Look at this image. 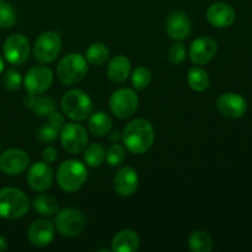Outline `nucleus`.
<instances>
[{"label": "nucleus", "instance_id": "f257e3e1", "mask_svg": "<svg viewBox=\"0 0 252 252\" xmlns=\"http://www.w3.org/2000/svg\"><path fill=\"white\" fill-rule=\"evenodd\" d=\"M121 140L133 154H145L154 144V128L149 121L144 118H135L126 126Z\"/></svg>", "mask_w": 252, "mask_h": 252}, {"label": "nucleus", "instance_id": "f03ea898", "mask_svg": "<svg viewBox=\"0 0 252 252\" xmlns=\"http://www.w3.org/2000/svg\"><path fill=\"white\" fill-rule=\"evenodd\" d=\"M30 211V199L25 192L15 187L0 189V218L19 219Z\"/></svg>", "mask_w": 252, "mask_h": 252}, {"label": "nucleus", "instance_id": "7ed1b4c3", "mask_svg": "<svg viewBox=\"0 0 252 252\" xmlns=\"http://www.w3.org/2000/svg\"><path fill=\"white\" fill-rule=\"evenodd\" d=\"M88 169L78 160H65L57 170V182L64 192L79 191L88 180Z\"/></svg>", "mask_w": 252, "mask_h": 252}, {"label": "nucleus", "instance_id": "20e7f679", "mask_svg": "<svg viewBox=\"0 0 252 252\" xmlns=\"http://www.w3.org/2000/svg\"><path fill=\"white\" fill-rule=\"evenodd\" d=\"M62 110L70 120L80 122L90 117L94 111V103L90 96L83 90L73 89L66 91L62 97Z\"/></svg>", "mask_w": 252, "mask_h": 252}, {"label": "nucleus", "instance_id": "39448f33", "mask_svg": "<svg viewBox=\"0 0 252 252\" xmlns=\"http://www.w3.org/2000/svg\"><path fill=\"white\" fill-rule=\"evenodd\" d=\"M88 73V61L80 53H69L59 61L57 76L64 85H75L85 78Z\"/></svg>", "mask_w": 252, "mask_h": 252}, {"label": "nucleus", "instance_id": "423d86ee", "mask_svg": "<svg viewBox=\"0 0 252 252\" xmlns=\"http://www.w3.org/2000/svg\"><path fill=\"white\" fill-rule=\"evenodd\" d=\"M62 49V38L57 32L46 31L39 34L33 44V57L38 63L48 64L56 61Z\"/></svg>", "mask_w": 252, "mask_h": 252}, {"label": "nucleus", "instance_id": "0eeeda50", "mask_svg": "<svg viewBox=\"0 0 252 252\" xmlns=\"http://www.w3.org/2000/svg\"><path fill=\"white\" fill-rule=\"evenodd\" d=\"M56 228L61 235L74 238L80 235L86 226V219L83 212L75 208L62 209L57 213Z\"/></svg>", "mask_w": 252, "mask_h": 252}, {"label": "nucleus", "instance_id": "6e6552de", "mask_svg": "<svg viewBox=\"0 0 252 252\" xmlns=\"http://www.w3.org/2000/svg\"><path fill=\"white\" fill-rule=\"evenodd\" d=\"M59 135H61V143L64 150L69 154H80L88 147V132H86L85 127L78 125V123H65L62 127Z\"/></svg>", "mask_w": 252, "mask_h": 252}, {"label": "nucleus", "instance_id": "1a4fd4ad", "mask_svg": "<svg viewBox=\"0 0 252 252\" xmlns=\"http://www.w3.org/2000/svg\"><path fill=\"white\" fill-rule=\"evenodd\" d=\"M138 96L132 89L122 88L113 91L110 97V110L116 117L127 120L138 110Z\"/></svg>", "mask_w": 252, "mask_h": 252}, {"label": "nucleus", "instance_id": "9d476101", "mask_svg": "<svg viewBox=\"0 0 252 252\" xmlns=\"http://www.w3.org/2000/svg\"><path fill=\"white\" fill-rule=\"evenodd\" d=\"M53 83V73L46 65L32 66L26 73L24 85L30 95H41L51 88Z\"/></svg>", "mask_w": 252, "mask_h": 252}, {"label": "nucleus", "instance_id": "9b49d317", "mask_svg": "<svg viewBox=\"0 0 252 252\" xmlns=\"http://www.w3.org/2000/svg\"><path fill=\"white\" fill-rule=\"evenodd\" d=\"M2 53L5 59L12 65H21L29 59L30 42L24 34L14 33L4 42Z\"/></svg>", "mask_w": 252, "mask_h": 252}, {"label": "nucleus", "instance_id": "f8f14e48", "mask_svg": "<svg viewBox=\"0 0 252 252\" xmlns=\"http://www.w3.org/2000/svg\"><path fill=\"white\" fill-rule=\"evenodd\" d=\"M30 166V157L25 150L11 148L0 154V170L7 176H17Z\"/></svg>", "mask_w": 252, "mask_h": 252}, {"label": "nucleus", "instance_id": "ddd939ff", "mask_svg": "<svg viewBox=\"0 0 252 252\" xmlns=\"http://www.w3.org/2000/svg\"><path fill=\"white\" fill-rule=\"evenodd\" d=\"M218 51V43L209 36H202L192 41L189 46V59L196 65H204L209 63Z\"/></svg>", "mask_w": 252, "mask_h": 252}, {"label": "nucleus", "instance_id": "4468645a", "mask_svg": "<svg viewBox=\"0 0 252 252\" xmlns=\"http://www.w3.org/2000/svg\"><path fill=\"white\" fill-rule=\"evenodd\" d=\"M53 177V169H52L51 164L46 161L34 162L27 171L29 186L36 192L47 191L52 186Z\"/></svg>", "mask_w": 252, "mask_h": 252}, {"label": "nucleus", "instance_id": "2eb2a0df", "mask_svg": "<svg viewBox=\"0 0 252 252\" xmlns=\"http://www.w3.org/2000/svg\"><path fill=\"white\" fill-rule=\"evenodd\" d=\"M56 225L47 219H37L32 221L27 231L29 241L36 248H44L54 240Z\"/></svg>", "mask_w": 252, "mask_h": 252}, {"label": "nucleus", "instance_id": "dca6fc26", "mask_svg": "<svg viewBox=\"0 0 252 252\" xmlns=\"http://www.w3.org/2000/svg\"><path fill=\"white\" fill-rule=\"evenodd\" d=\"M217 108L224 117L240 118L248 110V102L239 94L225 93L217 100Z\"/></svg>", "mask_w": 252, "mask_h": 252}, {"label": "nucleus", "instance_id": "f3484780", "mask_svg": "<svg viewBox=\"0 0 252 252\" xmlns=\"http://www.w3.org/2000/svg\"><path fill=\"white\" fill-rule=\"evenodd\" d=\"M139 185L137 170L130 166H123L113 177V189L121 197H130L135 193Z\"/></svg>", "mask_w": 252, "mask_h": 252}, {"label": "nucleus", "instance_id": "a211bd4d", "mask_svg": "<svg viewBox=\"0 0 252 252\" xmlns=\"http://www.w3.org/2000/svg\"><path fill=\"white\" fill-rule=\"evenodd\" d=\"M167 36L175 41H184L191 34L192 24L189 15L184 11H174L169 15L166 20Z\"/></svg>", "mask_w": 252, "mask_h": 252}, {"label": "nucleus", "instance_id": "6ab92c4d", "mask_svg": "<svg viewBox=\"0 0 252 252\" xmlns=\"http://www.w3.org/2000/svg\"><path fill=\"white\" fill-rule=\"evenodd\" d=\"M235 10L226 2H214L207 10V20L217 29H225L235 21Z\"/></svg>", "mask_w": 252, "mask_h": 252}, {"label": "nucleus", "instance_id": "aec40b11", "mask_svg": "<svg viewBox=\"0 0 252 252\" xmlns=\"http://www.w3.org/2000/svg\"><path fill=\"white\" fill-rule=\"evenodd\" d=\"M132 64L130 61L123 54L116 56L111 59L107 65V78L113 84H122L129 78Z\"/></svg>", "mask_w": 252, "mask_h": 252}, {"label": "nucleus", "instance_id": "412c9836", "mask_svg": "<svg viewBox=\"0 0 252 252\" xmlns=\"http://www.w3.org/2000/svg\"><path fill=\"white\" fill-rule=\"evenodd\" d=\"M140 239L132 229H123L118 231L112 239V248L115 252H135L139 250Z\"/></svg>", "mask_w": 252, "mask_h": 252}, {"label": "nucleus", "instance_id": "4be33fe9", "mask_svg": "<svg viewBox=\"0 0 252 252\" xmlns=\"http://www.w3.org/2000/svg\"><path fill=\"white\" fill-rule=\"evenodd\" d=\"M24 103L26 107L31 108L39 117H48L52 112L56 111V103L49 96L41 95H27Z\"/></svg>", "mask_w": 252, "mask_h": 252}, {"label": "nucleus", "instance_id": "5701e85b", "mask_svg": "<svg viewBox=\"0 0 252 252\" xmlns=\"http://www.w3.org/2000/svg\"><path fill=\"white\" fill-rule=\"evenodd\" d=\"M88 127L91 134L95 137H105L110 134L112 129V120L107 113L98 111V112H93L89 117Z\"/></svg>", "mask_w": 252, "mask_h": 252}, {"label": "nucleus", "instance_id": "b1692460", "mask_svg": "<svg viewBox=\"0 0 252 252\" xmlns=\"http://www.w3.org/2000/svg\"><path fill=\"white\" fill-rule=\"evenodd\" d=\"M32 207L37 213L43 217L54 216L59 212L58 201L53 196L47 193L37 194L32 202Z\"/></svg>", "mask_w": 252, "mask_h": 252}, {"label": "nucleus", "instance_id": "393cba45", "mask_svg": "<svg viewBox=\"0 0 252 252\" xmlns=\"http://www.w3.org/2000/svg\"><path fill=\"white\" fill-rule=\"evenodd\" d=\"M108 57H110V51H108L107 46L102 42H95V43L90 44L85 52V58L91 65L101 66L107 62Z\"/></svg>", "mask_w": 252, "mask_h": 252}, {"label": "nucleus", "instance_id": "a878e982", "mask_svg": "<svg viewBox=\"0 0 252 252\" xmlns=\"http://www.w3.org/2000/svg\"><path fill=\"white\" fill-rule=\"evenodd\" d=\"M187 81H189V88L197 93L206 91L211 84L208 73L199 66H193L189 69V74H187Z\"/></svg>", "mask_w": 252, "mask_h": 252}, {"label": "nucleus", "instance_id": "bb28decb", "mask_svg": "<svg viewBox=\"0 0 252 252\" xmlns=\"http://www.w3.org/2000/svg\"><path fill=\"white\" fill-rule=\"evenodd\" d=\"M189 248L193 252H209L213 249V241L206 231L196 230L189 235Z\"/></svg>", "mask_w": 252, "mask_h": 252}, {"label": "nucleus", "instance_id": "cd10ccee", "mask_svg": "<svg viewBox=\"0 0 252 252\" xmlns=\"http://www.w3.org/2000/svg\"><path fill=\"white\" fill-rule=\"evenodd\" d=\"M84 160L90 167H98L106 158V150L100 143H93L84 150Z\"/></svg>", "mask_w": 252, "mask_h": 252}, {"label": "nucleus", "instance_id": "c85d7f7f", "mask_svg": "<svg viewBox=\"0 0 252 252\" xmlns=\"http://www.w3.org/2000/svg\"><path fill=\"white\" fill-rule=\"evenodd\" d=\"M132 85L135 90H144L150 85L153 80V74L147 66H138L130 74Z\"/></svg>", "mask_w": 252, "mask_h": 252}, {"label": "nucleus", "instance_id": "c756f323", "mask_svg": "<svg viewBox=\"0 0 252 252\" xmlns=\"http://www.w3.org/2000/svg\"><path fill=\"white\" fill-rule=\"evenodd\" d=\"M17 15L14 7L9 2L0 1V27L10 29L16 24Z\"/></svg>", "mask_w": 252, "mask_h": 252}, {"label": "nucleus", "instance_id": "7c9ffc66", "mask_svg": "<svg viewBox=\"0 0 252 252\" xmlns=\"http://www.w3.org/2000/svg\"><path fill=\"white\" fill-rule=\"evenodd\" d=\"M125 158H126L125 148H123L121 144L115 143V144H112L107 149L105 159L106 161L108 162L110 166L116 167V166H120V165L125 161Z\"/></svg>", "mask_w": 252, "mask_h": 252}, {"label": "nucleus", "instance_id": "2f4dec72", "mask_svg": "<svg viewBox=\"0 0 252 252\" xmlns=\"http://www.w3.org/2000/svg\"><path fill=\"white\" fill-rule=\"evenodd\" d=\"M2 84H4L5 89L9 91L19 90L22 85V76L20 71H17L14 68L7 69L2 76Z\"/></svg>", "mask_w": 252, "mask_h": 252}, {"label": "nucleus", "instance_id": "473e14b6", "mask_svg": "<svg viewBox=\"0 0 252 252\" xmlns=\"http://www.w3.org/2000/svg\"><path fill=\"white\" fill-rule=\"evenodd\" d=\"M186 56H187L186 48H185V44L181 43V41L172 44V46L170 47L169 52H167V58H169L170 63L175 64V65L181 64L182 62H185Z\"/></svg>", "mask_w": 252, "mask_h": 252}, {"label": "nucleus", "instance_id": "72a5a7b5", "mask_svg": "<svg viewBox=\"0 0 252 252\" xmlns=\"http://www.w3.org/2000/svg\"><path fill=\"white\" fill-rule=\"evenodd\" d=\"M59 135V130L56 127H53L49 123H44L41 127L37 129L36 137L39 142L42 143H51L53 140L57 139V137Z\"/></svg>", "mask_w": 252, "mask_h": 252}, {"label": "nucleus", "instance_id": "f704fd0d", "mask_svg": "<svg viewBox=\"0 0 252 252\" xmlns=\"http://www.w3.org/2000/svg\"><path fill=\"white\" fill-rule=\"evenodd\" d=\"M48 121H49L48 122L49 125H52L53 127H56L59 132H61L62 127L65 125V121H64L63 115L59 112H57V111H54V112H52L51 115L48 116Z\"/></svg>", "mask_w": 252, "mask_h": 252}, {"label": "nucleus", "instance_id": "c9c22d12", "mask_svg": "<svg viewBox=\"0 0 252 252\" xmlns=\"http://www.w3.org/2000/svg\"><path fill=\"white\" fill-rule=\"evenodd\" d=\"M42 158H43V161L53 164L57 160V158H58V150L54 147H47L43 150V153H42Z\"/></svg>", "mask_w": 252, "mask_h": 252}, {"label": "nucleus", "instance_id": "e433bc0d", "mask_svg": "<svg viewBox=\"0 0 252 252\" xmlns=\"http://www.w3.org/2000/svg\"><path fill=\"white\" fill-rule=\"evenodd\" d=\"M6 249H7V241H6V239L2 238V236L0 235V252L6 251Z\"/></svg>", "mask_w": 252, "mask_h": 252}, {"label": "nucleus", "instance_id": "4c0bfd02", "mask_svg": "<svg viewBox=\"0 0 252 252\" xmlns=\"http://www.w3.org/2000/svg\"><path fill=\"white\" fill-rule=\"evenodd\" d=\"M121 137H122V134H121L120 132H112L110 134V139L112 140V142H118V140H121Z\"/></svg>", "mask_w": 252, "mask_h": 252}, {"label": "nucleus", "instance_id": "58836bf2", "mask_svg": "<svg viewBox=\"0 0 252 252\" xmlns=\"http://www.w3.org/2000/svg\"><path fill=\"white\" fill-rule=\"evenodd\" d=\"M4 68H5V63H4V61H2L1 57H0V74L4 71Z\"/></svg>", "mask_w": 252, "mask_h": 252}, {"label": "nucleus", "instance_id": "ea45409f", "mask_svg": "<svg viewBox=\"0 0 252 252\" xmlns=\"http://www.w3.org/2000/svg\"><path fill=\"white\" fill-rule=\"evenodd\" d=\"M0 152H1V143H0Z\"/></svg>", "mask_w": 252, "mask_h": 252}, {"label": "nucleus", "instance_id": "a19ab883", "mask_svg": "<svg viewBox=\"0 0 252 252\" xmlns=\"http://www.w3.org/2000/svg\"><path fill=\"white\" fill-rule=\"evenodd\" d=\"M0 1H4V0H0Z\"/></svg>", "mask_w": 252, "mask_h": 252}]
</instances>
